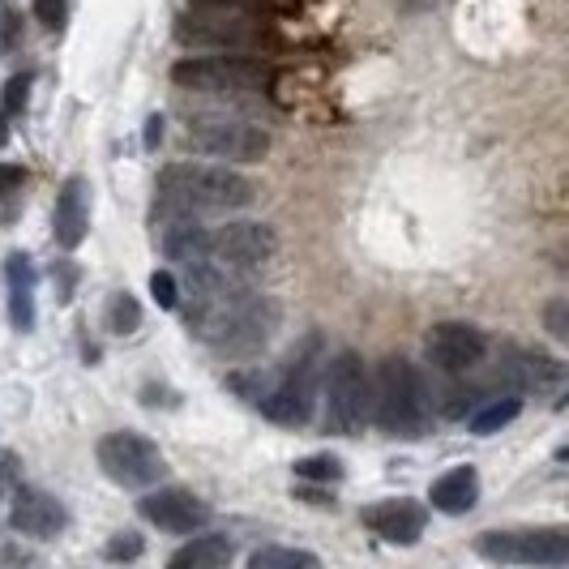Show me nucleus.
<instances>
[{
  "label": "nucleus",
  "mask_w": 569,
  "mask_h": 569,
  "mask_svg": "<svg viewBox=\"0 0 569 569\" xmlns=\"http://www.w3.org/2000/svg\"><path fill=\"white\" fill-rule=\"evenodd\" d=\"M283 321V309L274 296L257 291L244 279H206L193 283V300L184 309V326L198 342L228 360H249L266 351L274 330Z\"/></svg>",
  "instance_id": "f257e3e1"
},
{
  "label": "nucleus",
  "mask_w": 569,
  "mask_h": 569,
  "mask_svg": "<svg viewBox=\"0 0 569 569\" xmlns=\"http://www.w3.org/2000/svg\"><path fill=\"white\" fill-rule=\"evenodd\" d=\"M163 253L176 261L189 283L206 279H249L279 253V236L253 219H231L223 228H201L198 219H176L163 231Z\"/></svg>",
  "instance_id": "f03ea898"
},
{
  "label": "nucleus",
  "mask_w": 569,
  "mask_h": 569,
  "mask_svg": "<svg viewBox=\"0 0 569 569\" xmlns=\"http://www.w3.org/2000/svg\"><path fill=\"white\" fill-rule=\"evenodd\" d=\"M257 201V180L228 163L180 159L154 180V206L168 219H201V214H236Z\"/></svg>",
  "instance_id": "7ed1b4c3"
},
{
  "label": "nucleus",
  "mask_w": 569,
  "mask_h": 569,
  "mask_svg": "<svg viewBox=\"0 0 569 569\" xmlns=\"http://www.w3.org/2000/svg\"><path fill=\"white\" fill-rule=\"evenodd\" d=\"M432 386H428L425 369L407 356H386L372 377V425L386 437L399 441H420L432 428Z\"/></svg>",
  "instance_id": "20e7f679"
},
{
  "label": "nucleus",
  "mask_w": 569,
  "mask_h": 569,
  "mask_svg": "<svg viewBox=\"0 0 569 569\" xmlns=\"http://www.w3.org/2000/svg\"><path fill=\"white\" fill-rule=\"evenodd\" d=\"M317 399L326 407V428L339 437H360L372 425V372L360 351H335L321 365V390Z\"/></svg>",
  "instance_id": "39448f33"
},
{
  "label": "nucleus",
  "mask_w": 569,
  "mask_h": 569,
  "mask_svg": "<svg viewBox=\"0 0 569 569\" xmlns=\"http://www.w3.org/2000/svg\"><path fill=\"white\" fill-rule=\"evenodd\" d=\"M274 78L270 64L244 52H214V57H184L171 64V82L210 99H253Z\"/></svg>",
  "instance_id": "423d86ee"
},
{
  "label": "nucleus",
  "mask_w": 569,
  "mask_h": 569,
  "mask_svg": "<svg viewBox=\"0 0 569 569\" xmlns=\"http://www.w3.org/2000/svg\"><path fill=\"white\" fill-rule=\"evenodd\" d=\"M321 365H326V356H321V339L313 335L300 351H291V360H287L283 369L270 372V390H266V399H261L257 411L283 428H305L317 411Z\"/></svg>",
  "instance_id": "0eeeda50"
},
{
  "label": "nucleus",
  "mask_w": 569,
  "mask_h": 569,
  "mask_svg": "<svg viewBox=\"0 0 569 569\" xmlns=\"http://www.w3.org/2000/svg\"><path fill=\"white\" fill-rule=\"evenodd\" d=\"M176 39L206 52H253L266 43V27L244 4H198L176 22Z\"/></svg>",
  "instance_id": "6e6552de"
},
{
  "label": "nucleus",
  "mask_w": 569,
  "mask_h": 569,
  "mask_svg": "<svg viewBox=\"0 0 569 569\" xmlns=\"http://www.w3.org/2000/svg\"><path fill=\"white\" fill-rule=\"evenodd\" d=\"M94 462H99V471L120 488H154L168 476L163 450H159L146 432H138V428L103 432L99 446H94Z\"/></svg>",
  "instance_id": "1a4fd4ad"
},
{
  "label": "nucleus",
  "mask_w": 569,
  "mask_h": 569,
  "mask_svg": "<svg viewBox=\"0 0 569 569\" xmlns=\"http://www.w3.org/2000/svg\"><path fill=\"white\" fill-rule=\"evenodd\" d=\"M476 552L497 566H569L566 527H518L476 536Z\"/></svg>",
  "instance_id": "9d476101"
},
{
  "label": "nucleus",
  "mask_w": 569,
  "mask_h": 569,
  "mask_svg": "<svg viewBox=\"0 0 569 569\" xmlns=\"http://www.w3.org/2000/svg\"><path fill=\"white\" fill-rule=\"evenodd\" d=\"M189 146L223 163H261L270 154V133L244 116H198L189 124Z\"/></svg>",
  "instance_id": "9b49d317"
},
{
  "label": "nucleus",
  "mask_w": 569,
  "mask_h": 569,
  "mask_svg": "<svg viewBox=\"0 0 569 569\" xmlns=\"http://www.w3.org/2000/svg\"><path fill=\"white\" fill-rule=\"evenodd\" d=\"M428 365L446 377H462V372L480 369L488 356V335L471 321H437L425 339Z\"/></svg>",
  "instance_id": "f8f14e48"
},
{
  "label": "nucleus",
  "mask_w": 569,
  "mask_h": 569,
  "mask_svg": "<svg viewBox=\"0 0 569 569\" xmlns=\"http://www.w3.org/2000/svg\"><path fill=\"white\" fill-rule=\"evenodd\" d=\"M138 513H142L150 527L159 531H171V536H193L210 522V506L201 501L193 488H154L138 501Z\"/></svg>",
  "instance_id": "ddd939ff"
},
{
  "label": "nucleus",
  "mask_w": 569,
  "mask_h": 569,
  "mask_svg": "<svg viewBox=\"0 0 569 569\" xmlns=\"http://www.w3.org/2000/svg\"><path fill=\"white\" fill-rule=\"evenodd\" d=\"M13 501H9V527L18 536H30V540H57L60 531L69 527V510L64 501L43 492V488H9Z\"/></svg>",
  "instance_id": "4468645a"
},
{
  "label": "nucleus",
  "mask_w": 569,
  "mask_h": 569,
  "mask_svg": "<svg viewBox=\"0 0 569 569\" xmlns=\"http://www.w3.org/2000/svg\"><path fill=\"white\" fill-rule=\"evenodd\" d=\"M360 522L369 527L372 536H381L386 543L411 548V543H420V536L428 531V510L420 501H411V497H386V501L365 506Z\"/></svg>",
  "instance_id": "2eb2a0df"
},
{
  "label": "nucleus",
  "mask_w": 569,
  "mask_h": 569,
  "mask_svg": "<svg viewBox=\"0 0 569 569\" xmlns=\"http://www.w3.org/2000/svg\"><path fill=\"white\" fill-rule=\"evenodd\" d=\"M501 377L510 381L513 390H536V395H552L566 381V365L557 356H548L540 347H506V365Z\"/></svg>",
  "instance_id": "dca6fc26"
},
{
  "label": "nucleus",
  "mask_w": 569,
  "mask_h": 569,
  "mask_svg": "<svg viewBox=\"0 0 569 569\" xmlns=\"http://www.w3.org/2000/svg\"><path fill=\"white\" fill-rule=\"evenodd\" d=\"M90 231V184L82 176H69L57 193V210H52V236L60 249H78Z\"/></svg>",
  "instance_id": "f3484780"
},
{
  "label": "nucleus",
  "mask_w": 569,
  "mask_h": 569,
  "mask_svg": "<svg viewBox=\"0 0 569 569\" xmlns=\"http://www.w3.org/2000/svg\"><path fill=\"white\" fill-rule=\"evenodd\" d=\"M428 501H432V510L437 513H450V518H462V513L476 510V501H480V476H476V467H450L446 476H437L432 488H428Z\"/></svg>",
  "instance_id": "a211bd4d"
},
{
  "label": "nucleus",
  "mask_w": 569,
  "mask_h": 569,
  "mask_svg": "<svg viewBox=\"0 0 569 569\" xmlns=\"http://www.w3.org/2000/svg\"><path fill=\"white\" fill-rule=\"evenodd\" d=\"M4 283H9V321L13 330H34V266L27 253H13L4 261Z\"/></svg>",
  "instance_id": "6ab92c4d"
},
{
  "label": "nucleus",
  "mask_w": 569,
  "mask_h": 569,
  "mask_svg": "<svg viewBox=\"0 0 569 569\" xmlns=\"http://www.w3.org/2000/svg\"><path fill=\"white\" fill-rule=\"evenodd\" d=\"M236 557V543L228 536H198V540L180 543L168 557L171 569H223Z\"/></svg>",
  "instance_id": "aec40b11"
},
{
  "label": "nucleus",
  "mask_w": 569,
  "mask_h": 569,
  "mask_svg": "<svg viewBox=\"0 0 569 569\" xmlns=\"http://www.w3.org/2000/svg\"><path fill=\"white\" fill-rule=\"evenodd\" d=\"M522 416V399L518 395H501V399H488L476 416H471V432L476 437H492V432H501L506 425H513Z\"/></svg>",
  "instance_id": "412c9836"
},
{
  "label": "nucleus",
  "mask_w": 569,
  "mask_h": 569,
  "mask_svg": "<svg viewBox=\"0 0 569 569\" xmlns=\"http://www.w3.org/2000/svg\"><path fill=\"white\" fill-rule=\"evenodd\" d=\"M249 569H317V557L305 552V548H279V543H270V548L249 552Z\"/></svg>",
  "instance_id": "4be33fe9"
},
{
  "label": "nucleus",
  "mask_w": 569,
  "mask_h": 569,
  "mask_svg": "<svg viewBox=\"0 0 569 569\" xmlns=\"http://www.w3.org/2000/svg\"><path fill=\"white\" fill-rule=\"evenodd\" d=\"M103 326L112 330V335H133L138 326H142V305L129 296V291H116L112 300H108V317H103Z\"/></svg>",
  "instance_id": "5701e85b"
},
{
  "label": "nucleus",
  "mask_w": 569,
  "mask_h": 569,
  "mask_svg": "<svg viewBox=\"0 0 569 569\" xmlns=\"http://www.w3.org/2000/svg\"><path fill=\"white\" fill-rule=\"evenodd\" d=\"M296 476H300V480H321V485H330V480H342V462L335 455H309L296 462Z\"/></svg>",
  "instance_id": "b1692460"
},
{
  "label": "nucleus",
  "mask_w": 569,
  "mask_h": 569,
  "mask_svg": "<svg viewBox=\"0 0 569 569\" xmlns=\"http://www.w3.org/2000/svg\"><path fill=\"white\" fill-rule=\"evenodd\" d=\"M30 86H34V73H13V78L4 82V108H0V112H4V116L27 112V103H30Z\"/></svg>",
  "instance_id": "393cba45"
},
{
  "label": "nucleus",
  "mask_w": 569,
  "mask_h": 569,
  "mask_svg": "<svg viewBox=\"0 0 569 569\" xmlns=\"http://www.w3.org/2000/svg\"><path fill=\"white\" fill-rule=\"evenodd\" d=\"M30 9H34V18H39V27L60 30L64 18H69V9H73V0H30Z\"/></svg>",
  "instance_id": "a878e982"
},
{
  "label": "nucleus",
  "mask_w": 569,
  "mask_h": 569,
  "mask_svg": "<svg viewBox=\"0 0 569 569\" xmlns=\"http://www.w3.org/2000/svg\"><path fill=\"white\" fill-rule=\"evenodd\" d=\"M142 536H133V531H120V536H112L108 540V548H103V557L108 561H138L142 557Z\"/></svg>",
  "instance_id": "bb28decb"
},
{
  "label": "nucleus",
  "mask_w": 569,
  "mask_h": 569,
  "mask_svg": "<svg viewBox=\"0 0 569 569\" xmlns=\"http://www.w3.org/2000/svg\"><path fill=\"white\" fill-rule=\"evenodd\" d=\"M150 296L159 300V309H176V305H180V283H176V274H171V270H154V274H150Z\"/></svg>",
  "instance_id": "cd10ccee"
},
{
  "label": "nucleus",
  "mask_w": 569,
  "mask_h": 569,
  "mask_svg": "<svg viewBox=\"0 0 569 569\" xmlns=\"http://www.w3.org/2000/svg\"><path fill=\"white\" fill-rule=\"evenodd\" d=\"M18 43H22V22H18L13 4L0 0V52H13Z\"/></svg>",
  "instance_id": "c85d7f7f"
},
{
  "label": "nucleus",
  "mask_w": 569,
  "mask_h": 569,
  "mask_svg": "<svg viewBox=\"0 0 569 569\" xmlns=\"http://www.w3.org/2000/svg\"><path fill=\"white\" fill-rule=\"evenodd\" d=\"M543 321H548V335H552L557 342L569 339V305L566 300H552V305L543 309Z\"/></svg>",
  "instance_id": "c756f323"
},
{
  "label": "nucleus",
  "mask_w": 569,
  "mask_h": 569,
  "mask_svg": "<svg viewBox=\"0 0 569 569\" xmlns=\"http://www.w3.org/2000/svg\"><path fill=\"white\" fill-rule=\"evenodd\" d=\"M22 184H27V171L18 168V163H0V201L18 198Z\"/></svg>",
  "instance_id": "7c9ffc66"
},
{
  "label": "nucleus",
  "mask_w": 569,
  "mask_h": 569,
  "mask_svg": "<svg viewBox=\"0 0 569 569\" xmlns=\"http://www.w3.org/2000/svg\"><path fill=\"white\" fill-rule=\"evenodd\" d=\"M18 476H22V462L13 450H0V492H9V488L18 485Z\"/></svg>",
  "instance_id": "2f4dec72"
},
{
  "label": "nucleus",
  "mask_w": 569,
  "mask_h": 569,
  "mask_svg": "<svg viewBox=\"0 0 569 569\" xmlns=\"http://www.w3.org/2000/svg\"><path fill=\"white\" fill-rule=\"evenodd\" d=\"M159 142H163V116H150V120H146V146L154 150Z\"/></svg>",
  "instance_id": "473e14b6"
},
{
  "label": "nucleus",
  "mask_w": 569,
  "mask_h": 569,
  "mask_svg": "<svg viewBox=\"0 0 569 569\" xmlns=\"http://www.w3.org/2000/svg\"><path fill=\"white\" fill-rule=\"evenodd\" d=\"M4 142H9V116L0 112V150H4Z\"/></svg>",
  "instance_id": "72a5a7b5"
},
{
  "label": "nucleus",
  "mask_w": 569,
  "mask_h": 569,
  "mask_svg": "<svg viewBox=\"0 0 569 569\" xmlns=\"http://www.w3.org/2000/svg\"><path fill=\"white\" fill-rule=\"evenodd\" d=\"M198 4H249V0H198Z\"/></svg>",
  "instance_id": "f704fd0d"
}]
</instances>
